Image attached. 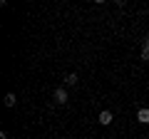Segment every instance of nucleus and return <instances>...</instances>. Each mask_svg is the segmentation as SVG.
Masks as SVG:
<instances>
[{"instance_id": "f257e3e1", "label": "nucleus", "mask_w": 149, "mask_h": 139, "mask_svg": "<svg viewBox=\"0 0 149 139\" xmlns=\"http://www.w3.org/2000/svg\"><path fill=\"white\" fill-rule=\"evenodd\" d=\"M52 99H55V104H65V102H67V90H65V87H57V90L52 92Z\"/></svg>"}, {"instance_id": "f03ea898", "label": "nucleus", "mask_w": 149, "mask_h": 139, "mask_svg": "<svg viewBox=\"0 0 149 139\" xmlns=\"http://www.w3.org/2000/svg\"><path fill=\"white\" fill-rule=\"evenodd\" d=\"M112 119H114V114H112L109 109H102V112H100V124H102V127L112 124Z\"/></svg>"}, {"instance_id": "7ed1b4c3", "label": "nucleus", "mask_w": 149, "mask_h": 139, "mask_svg": "<svg viewBox=\"0 0 149 139\" xmlns=\"http://www.w3.org/2000/svg\"><path fill=\"white\" fill-rule=\"evenodd\" d=\"M137 122L139 124H149V107H142L137 112Z\"/></svg>"}, {"instance_id": "20e7f679", "label": "nucleus", "mask_w": 149, "mask_h": 139, "mask_svg": "<svg viewBox=\"0 0 149 139\" xmlns=\"http://www.w3.org/2000/svg\"><path fill=\"white\" fill-rule=\"evenodd\" d=\"M77 82H80V77L74 75V72H70V75L65 77V85H67V87H74V85H77Z\"/></svg>"}, {"instance_id": "39448f33", "label": "nucleus", "mask_w": 149, "mask_h": 139, "mask_svg": "<svg viewBox=\"0 0 149 139\" xmlns=\"http://www.w3.org/2000/svg\"><path fill=\"white\" fill-rule=\"evenodd\" d=\"M17 99H15V92H8L5 95V107H15Z\"/></svg>"}, {"instance_id": "423d86ee", "label": "nucleus", "mask_w": 149, "mask_h": 139, "mask_svg": "<svg viewBox=\"0 0 149 139\" xmlns=\"http://www.w3.org/2000/svg\"><path fill=\"white\" fill-rule=\"evenodd\" d=\"M142 60H149V47H142Z\"/></svg>"}, {"instance_id": "0eeeda50", "label": "nucleus", "mask_w": 149, "mask_h": 139, "mask_svg": "<svg viewBox=\"0 0 149 139\" xmlns=\"http://www.w3.org/2000/svg\"><path fill=\"white\" fill-rule=\"evenodd\" d=\"M144 47H149V35H147V38H144Z\"/></svg>"}]
</instances>
